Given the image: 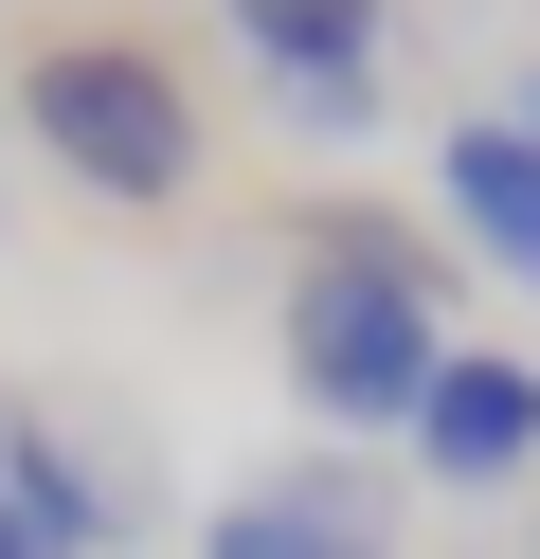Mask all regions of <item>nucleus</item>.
Returning <instances> with one entry per match:
<instances>
[{"label":"nucleus","instance_id":"nucleus-1","mask_svg":"<svg viewBox=\"0 0 540 559\" xmlns=\"http://www.w3.org/2000/svg\"><path fill=\"white\" fill-rule=\"evenodd\" d=\"M451 235L396 217V199H307V235H288V289H271V361L288 397L324 415V433H396L415 451V397L451 379Z\"/></svg>","mask_w":540,"mask_h":559},{"label":"nucleus","instance_id":"nucleus-6","mask_svg":"<svg viewBox=\"0 0 540 559\" xmlns=\"http://www.w3.org/2000/svg\"><path fill=\"white\" fill-rule=\"evenodd\" d=\"M199 559H396V487L360 451H288L199 506Z\"/></svg>","mask_w":540,"mask_h":559},{"label":"nucleus","instance_id":"nucleus-7","mask_svg":"<svg viewBox=\"0 0 540 559\" xmlns=\"http://www.w3.org/2000/svg\"><path fill=\"white\" fill-rule=\"evenodd\" d=\"M432 199H451V253L468 271H504V289L540 307V145L504 109H468L451 145H432Z\"/></svg>","mask_w":540,"mask_h":559},{"label":"nucleus","instance_id":"nucleus-2","mask_svg":"<svg viewBox=\"0 0 540 559\" xmlns=\"http://www.w3.org/2000/svg\"><path fill=\"white\" fill-rule=\"evenodd\" d=\"M0 109H19V145L55 163L72 199H108V217H180V199H199V163H216L199 73H180L144 19H108V0L36 19L19 73H0Z\"/></svg>","mask_w":540,"mask_h":559},{"label":"nucleus","instance_id":"nucleus-3","mask_svg":"<svg viewBox=\"0 0 540 559\" xmlns=\"http://www.w3.org/2000/svg\"><path fill=\"white\" fill-rule=\"evenodd\" d=\"M0 487H19V523H36V559H127L144 542V433H108L91 397H19L0 415Z\"/></svg>","mask_w":540,"mask_h":559},{"label":"nucleus","instance_id":"nucleus-9","mask_svg":"<svg viewBox=\"0 0 540 559\" xmlns=\"http://www.w3.org/2000/svg\"><path fill=\"white\" fill-rule=\"evenodd\" d=\"M0 559H36V523H19V487H0Z\"/></svg>","mask_w":540,"mask_h":559},{"label":"nucleus","instance_id":"nucleus-4","mask_svg":"<svg viewBox=\"0 0 540 559\" xmlns=\"http://www.w3.org/2000/svg\"><path fill=\"white\" fill-rule=\"evenodd\" d=\"M252 55V91H271V127H307V145H360V127L396 109V0H216Z\"/></svg>","mask_w":540,"mask_h":559},{"label":"nucleus","instance_id":"nucleus-5","mask_svg":"<svg viewBox=\"0 0 540 559\" xmlns=\"http://www.w3.org/2000/svg\"><path fill=\"white\" fill-rule=\"evenodd\" d=\"M415 487H432V506L540 487V361H523V343H451V379L415 397Z\"/></svg>","mask_w":540,"mask_h":559},{"label":"nucleus","instance_id":"nucleus-8","mask_svg":"<svg viewBox=\"0 0 540 559\" xmlns=\"http://www.w3.org/2000/svg\"><path fill=\"white\" fill-rule=\"evenodd\" d=\"M504 127H523V145H540V55H523V73H504Z\"/></svg>","mask_w":540,"mask_h":559},{"label":"nucleus","instance_id":"nucleus-11","mask_svg":"<svg viewBox=\"0 0 540 559\" xmlns=\"http://www.w3.org/2000/svg\"><path fill=\"white\" fill-rule=\"evenodd\" d=\"M0 415H19V397H0Z\"/></svg>","mask_w":540,"mask_h":559},{"label":"nucleus","instance_id":"nucleus-10","mask_svg":"<svg viewBox=\"0 0 540 559\" xmlns=\"http://www.w3.org/2000/svg\"><path fill=\"white\" fill-rule=\"evenodd\" d=\"M0 163H19V109H0Z\"/></svg>","mask_w":540,"mask_h":559}]
</instances>
